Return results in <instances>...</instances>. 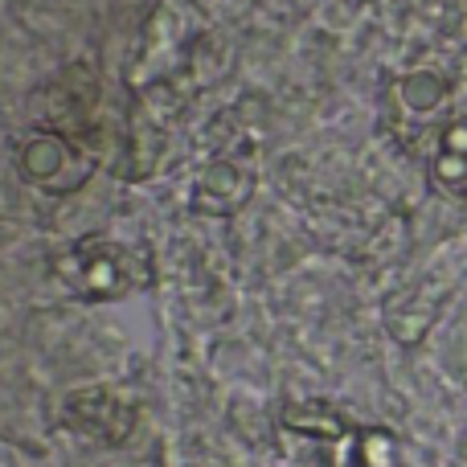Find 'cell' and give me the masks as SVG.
I'll return each instance as SVG.
<instances>
[{"label":"cell","instance_id":"277c9868","mask_svg":"<svg viewBox=\"0 0 467 467\" xmlns=\"http://www.w3.org/2000/svg\"><path fill=\"white\" fill-rule=\"evenodd\" d=\"M62 422L74 435L90 439V443L119 447V443H128L131 431H136V406L107 386L74 389L62 402Z\"/></svg>","mask_w":467,"mask_h":467},{"label":"cell","instance_id":"3957f363","mask_svg":"<svg viewBox=\"0 0 467 467\" xmlns=\"http://www.w3.org/2000/svg\"><path fill=\"white\" fill-rule=\"evenodd\" d=\"M181 111V99L172 95L169 82H148L128 103V131H123V164L119 172L128 181H144L161 164L164 148L172 136V119Z\"/></svg>","mask_w":467,"mask_h":467},{"label":"cell","instance_id":"8992f818","mask_svg":"<svg viewBox=\"0 0 467 467\" xmlns=\"http://www.w3.org/2000/svg\"><path fill=\"white\" fill-rule=\"evenodd\" d=\"M427 177L435 193L467 205V115L435 131V152H431Z\"/></svg>","mask_w":467,"mask_h":467},{"label":"cell","instance_id":"5b68a950","mask_svg":"<svg viewBox=\"0 0 467 467\" xmlns=\"http://www.w3.org/2000/svg\"><path fill=\"white\" fill-rule=\"evenodd\" d=\"M254 193V172L238 161H210L205 172L197 177L193 189V210L210 213V218H230L246 205V197Z\"/></svg>","mask_w":467,"mask_h":467},{"label":"cell","instance_id":"7a4b0ae2","mask_svg":"<svg viewBox=\"0 0 467 467\" xmlns=\"http://www.w3.org/2000/svg\"><path fill=\"white\" fill-rule=\"evenodd\" d=\"M13 169L29 189L46 197H70L95 177V156L66 131L37 128L16 140Z\"/></svg>","mask_w":467,"mask_h":467},{"label":"cell","instance_id":"52a82bcc","mask_svg":"<svg viewBox=\"0 0 467 467\" xmlns=\"http://www.w3.org/2000/svg\"><path fill=\"white\" fill-rule=\"evenodd\" d=\"M394 95L402 107H410V111H435L439 103H443L447 95H451V82L443 78V74L435 70H419V74H406V78L394 82Z\"/></svg>","mask_w":467,"mask_h":467},{"label":"cell","instance_id":"6da1fadb","mask_svg":"<svg viewBox=\"0 0 467 467\" xmlns=\"http://www.w3.org/2000/svg\"><path fill=\"white\" fill-rule=\"evenodd\" d=\"M54 279L82 304H115L156 283V263L144 246L90 234L54 254Z\"/></svg>","mask_w":467,"mask_h":467}]
</instances>
